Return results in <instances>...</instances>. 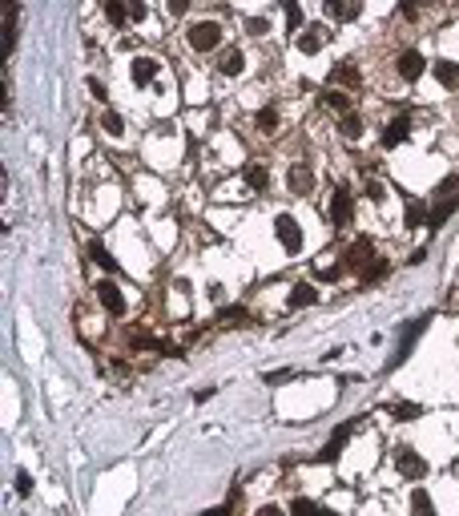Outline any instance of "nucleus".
I'll return each instance as SVG.
<instances>
[{
    "instance_id": "9b49d317",
    "label": "nucleus",
    "mask_w": 459,
    "mask_h": 516,
    "mask_svg": "<svg viewBox=\"0 0 459 516\" xmlns=\"http://www.w3.org/2000/svg\"><path fill=\"white\" fill-rule=\"evenodd\" d=\"M407 138H411V118H407V113H403V118H395L387 129H383V145H387V149H395L399 141H407Z\"/></svg>"
},
{
    "instance_id": "dca6fc26",
    "label": "nucleus",
    "mask_w": 459,
    "mask_h": 516,
    "mask_svg": "<svg viewBox=\"0 0 459 516\" xmlns=\"http://www.w3.org/2000/svg\"><path fill=\"white\" fill-rule=\"evenodd\" d=\"M435 81L443 89H459V65L456 61H435Z\"/></svg>"
},
{
    "instance_id": "473e14b6",
    "label": "nucleus",
    "mask_w": 459,
    "mask_h": 516,
    "mask_svg": "<svg viewBox=\"0 0 459 516\" xmlns=\"http://www.w3.org/2000/svg\"><path fill=\"white\" fill-rule=\"evenodd\" d=\"M383 275H387V262L379 258V262H371L367 270H363V282H375V279H383Z\"/></svg>"
},
{
    "instance_id": "1a4fd4ad",
    "label": "nucleus",
    "mask_w": 459,
    "mask_h": 516,
    "mask_svg": "<svg viewBox=\"0 0 459 516\" xmlns=\"http://www.w3.org/2000/svg\"><path fill=\"white\" fill-rule=\"evenodd\" d=\"M129 77H133V85H138V89H145V85L158 77V57H149V53L133 57V61H129Z\"/></svg>"
},
{
    "instance_id": "aec40b11",
    "label": "nucleus",
    "mask_w": 459,
    "mask_h": 516,
    "mask_svg": "<svg viewBox=\"0 0 459 516\" xmlns=\"http://www.w3.org/2000/svg\"><path fill=\"white\" fill-rule=\"evenodd\" d=\"M339 133H343L346 141H359L363 138V118H359V113H346V118L339 121Z\"/></svg>"
},
{
    "instance_id": "f3484780",
    "label": "nucleus",
    "mask_w": 459,
    "mask_h": 516,
    "mask_svg": "<svg viewBox=\"0 0 459 516\" xmlns=\"http://www.w3.org/2000/svg\"><path fill=\"white\" fill-rule=\"evenodd\" d=\"M12 45H17V8L4 4V57H12Z\"/></svg>"
},
{
    "instance_id": "f8f14e48",
    "label": "nucleus",
    "mask_w": 459,
    "mask_h": 516,
    "mask_svg": "<svg viewBox=\"0 0 459 516\" xmlns=\"http://www.w3.org/2000/svg\"><path fill=\"white\" fill-rule=\"evenodd\" d=\"M242 182H246L250 190H258V194H262V190H270V169H266L262 162H250L246 169H242Z\"/></svg>"
},
{
    "instance_id": "2f4dec72",
    "label": "nucleus",
    "mask_w": 459,
    "mask_h": 516,
    "mask_svg": "<svg viewBox=\"0 0 459 516\" xmlns=\"http://www.w3.org/2000/svg\"><path fill=\"white\" fill-rule=\"evenodd\" d=\"M391 416H395V420H415V416H419V407H415V403H395V407H391Z\"/></svg>"
},
{
    "instance_id": "2eb2a0df",
    "label": "nucleus",
    "mask_w": 459,
    "mask_h": 516,
    "mask_svg": "<svg viewBox=\"0 0 459 516\" xmlns=\"http://www.w3.org/2000/svg\"><path fill=\"white\" fill-rule=\"evenodd\" d=\"M456 210H459V198H439V206H431V214H427V226H443Z\"/></svg>"
},
{
    "instance_id": "72a5a7b5",
    "label": "nucleus",
    "mask_w": 459,
    "mask_h": 516,
    "mask_svg": "<svg viewBox=\"0 0 459 516\" xmlns=\"http://www.w3.org/2000/svg\"><path fill=\"white\" fill-rule=\"evenodd\" d=\"M286 24H290V33H302L299 24H302V8L299 4H286Z\"/></svg>"
},
{
    "instance_id": "ddd939ff",
    "label": "nucleus",
    "mask_w": 459,
    "mask_h": 516,
    "mask_svg": "<svg viewBox=\"0 0 459 516\" xmlns=\"http://www.w3.org/2000/svg\"><path fill=\"white\" fill-rule=\"evenodd\" d=\"M350 432H355V427L346 423V427H339V432L330 436V444H326V448H322V452H319V460H322V464H330V460H339V452H343V448H346V440H350Z\"/></svg>"
},
{
    "instance_id": "79ce46f5",
    "label": "nucleus",
    "mask_w": 459,
    "mask_h": 516,
    "mask_svg": "<svg viewBox=\"0 0 459 516\" xmlns=\"http://www.w3.org/2000/svg\"><path fill=\"white\" fill-rule=\"evenodd\" d=\"M129 17H133V21H145V4H129Z\"/></svg>"
},
{
    "instance_id": "ea45409f",
    "label": "nucleus",
    "mask_w": 459,
    "mask_h": 516,
    "mask_svg": "<svg viewBox=\"0 0 459 516\" xmlns=\"http://www.w3.org/2000/svg\"><path fill=\"white\" fill-rule=\"evenodd\" d=\"M258 516H286V513H282L278 504H262V508H258Z\"/></svg>"
},
{
    "instance_id": "7ed1b4c3",
    "label": "nucleus",
    "mask_w": 459,
    "mask_h": 516,
    "mask_svg": "<svg viewBox=\"0 0 459 516\" xmlns=\"http://www.w3.org/2000/svg\"><path fill=\"white\" fill-rule=\"evenodd\" d=\"M395 468H399V476H403V480H423V476H427V460H423L419 452H411V448H399Z\"/></svg>"
},
{
    "instance_id": "58836bf2",
    "label": "nucleus",
    "mask_w": 459,
    "mask_h": 516,
    "mask_svg": "<svg viewBox=\"0 0 459 516\" xmlns=\"http://www.w3.org/2000/svg\"><path fill=\"white\" fill-rule=\"evenodd\" d=\"M230 508H234V504H230V500H226V504H218V508H206V513H202V516H230Z\"/></svg>"
},
{
    "instance_id": "20e7f679",
    "label": "nucleus",
    "mask_w": 459,
    "mask_h": 516,
    "mask_svg": "<svg viewBox=\"0 0 459 516\" xmlns=\"http://www.w3.org/2000/svg\"><path fill=\"white\" fill-rule=\"evenodd\" d=\"M274 234H278V242H282L290 255H299V250H302V230H299V222H294L290 214H278V218H274Z\"/></svg>"
},
{
    "instance_id": "a19ab883",
    "label": "nucleus",
    "mask_w": 459,
    "mask_h": 516,
    "mask_svg": "<svg viewBox=\"0 0 459 516\" xmlns=\"http://www.w3.org/2000/svg\"><path fill=\"white\" fill-rule=\"evenodd\" d=\"M185 8H189V4H185V0H169V12H174V17H182Z\"/></svg>"
},
{
    "instance_id": "5701e85b",
    "label": "nucleus",
    "mask_w": 459,
    "mask_h": 516,
    "mask_svg": "<svg viewBox=\"0 0 459 516\" xmlns=\"http://www.w3.org/2000/svg\"><path fill=\"white\" fill-rule=\"evenodd\" d=\"M326 12H330L335 21H355L363 8H359V4H339V0H330V4H326Z\"/></svg>"
},
{
    "instance_id": "b1692460",
    "label": "nucleus",
    "mask_w": 459,
    "mask_h": 516,
    "mask_svg": "<svg viewBox=\"0 0 459 516\" xmlns=\"http://www.w3.org/2000/svg\"><path fill=\"white\" fill-rule=\"evenodd\" d=\"M258 129H262V133H274L278 129V109L274 105H262V109H258Z\"/></svg>"
},
{
    "instance_id": "f03ea898",
    "label": "nucleus",
    "mask_w": 459,
    "mask_h": 516,
    "mask_svg": "<svg viewBox=\"0 0 459 516\" xmlns=\"http://www.w3.org/2000/svg\"><path fill=\"white\" fill-rule=\"evenodd\" d=\"M371 258H375V246H371V238H355L350 246H346V255H343V270H367L371 266Z\"/></svg>"
},
{
    "instance_id": "c9c22d12",
    "label": "nucleus",
    "mask_w": 459,
    "mask_h": 516,
    "mask_svg": "<svg viewBox=\"0 0 459 516\" xmlns=\"http://www.w3.org/2000/svg\"><path fill=\"white\" fill-rule=\"evenodd\" d=\"M89 93L97 97V101H105V97H109V89H105V81H97V77H89Z\"/></svg>"
},
{
    "instance_id": "e433bc0d",
    "label": "nucleus",
    "mask_w": 459,
    "mask_h": 516,
    "mask_svg": "<svg viewBox=\"0 0 459 516\" xmlns=\"http://www.w3.org/2000/svg\"><path fill=\"white\" fill-rule=\"evenodd\" d=\"M222 319H226V323H234V319L246 323V311H242V306H230V311H222Z\"/></svg>"
},
{
    "instance_id": "4468645a",
    "label": "nucleus",
    "mask_w": 459,
    "mask_h": 516,
    "mask_svg": "<svg viewBox=\"0 0 459 516\" xmlns=\"http://www.w3.org/2000/svg\"><path fill=\"white\" fill-rule=\"evenodd\" d=\"M218 69L226 73V77H238V73L246 69V53H242V48H226V53L218 57Z\"/></svg>"
},
{
    "instance_id": "6e6552de",
    "label": "nucleus",
    "mask_w": 459,
    "mask_h": 516,
    "mask_svg": "<svg viewBox=\"0 0 459 516\" xmlns=\"http://www.w3.org/2000/svg\"><path fill=\"white\" fill-rule=\"evenodd\" d=\"M395 69H399V77H403V81H419V77H423V69H427V61H423V53H419V48H407V53H399Z\"/></svg>"
},
{
    "instance_id": "4c0bfd02",
    "label": "nucleus",
    "mask_w": 459,
    "mask_h": 516,
    "mask_svg": "<svg viewBox=\"0 0 459 516\" xmlns=\"http://www.w3.org/2000/svg\"><path fill=\"white\" fill-rule=\"evenodd\" d=\"M246 28H250L254 37H262V33H266V28H270V24L262 21V17H254V21H250V24H246Z\"/></svg>"
},
{
    "instance_id": "6ab92c4d",
    "label": "nucleus",
    "mask_w": 459,
    "mask_h": 516,
    "mask_svg": "<svg viewBox=\"0 0 459 516\" xmlns=\"http://www.w3.org/2000/svg\"><path fill=\"white\" fill-rule=\"evenodd\" d=\"M315 299H319V291H315L310 282H299V286L290 291V306H294V311H299V306H310Z\"/></svg>"
},
{
    "instance_id": "0eeeda50",
    "label": "nucleus",
    "mask_w": 459,
    "mask_h": 516,
    "mask_svg": "<svg viewBox=\"0 0 459 516\" xmlns=\"http://www.w3.org/2000/svg\"><path fill=\"white\" fill-rule=\"evenodd\" d=\"M286 186H290V194L306 198V194H310V186H315V169H310V162H294V165H290Z\"/></svg>"
},
{
    "instance_id": "c756f323",
    "label": "nucleus",
    "mask_w": 459,
    "mask_h": 516,
    "mask_svg": "<svg viewBox=\"0 0 459 516\" xmlns=\"http://www.w3.org/2000/svg\"><path fill=\"white\" fill-rule=\"evenodd\" d=\"M290 513H294V516H319V504H315V500H306V496H299V500L290 504Z\"/></svg>"
},
{
    "instance_id": "39448f33",
    "label": "nucleus",
    "mask_w": 459,
    "mask_h": 516,
    "mask_svg": "<svg viewBox=\"0 0 459 516\" xmlns=\"http://www.w3.org/2000/svg\"><path fill=\"white\" fill-rule=\"evenodd\" d=\"M350 218H355V198H350V190H335L330 194V222L335 226H350Z\"/></svg>"
},
{
    "instance_id": "cd10ccee",
    "label": "nucleus",
    "mask_w": 459,
    "mask_h": 516,
    "mask_svg": "<svg viewBox=\"0 0 459 516\" xmlns=\"http://www.w3.org/2000/svg\"><path fill=\"white\" fill-rule=\"evenodd\" d=\"M89 255H93V262H97V266H101V270H113V266H117L113 258H109V250H105V246H101V242H93V246H89Z\"/></svg>"
},
{
    "instance_id": "a878e982",
    "label": "nucleus",
    "mask_w": 459,
    "mask_h": 516,
    "mask_svg": "<svg viewBox=\"0 0 459 516\" xmlns=\"http://www.w3.org/2000/svg\"><path fill=\"white\" fill-rule=\"evenodd\" d=\"M427 206H423V202H407V214H403V218H407V226H423V222H427Z\"/></svg>"
},
{
    "instance_id": "9d476101",
    "label": "nucleus",
    "mask_w": 459,
    "mask_h": 516,
    "mask_svg": "<svg viewBox=\"0 0 459 516\" xmlns=\"http://www.w3.org/2000/svg\"><path fill=\"white\" fill-rule=\"evenodd\" d=\"M294 45H299V53H302V57H315V53H319V48L326 45V28H322V24H310V28H302Z\"/></svg>"
},
{
    "instance_id": "393cba45",
    "label": "nucleus",
    "mask_w": 459,
    "mask_h": 516,
    "mask_svg": "<svg viewBox=\"0 0 459 516\" xmlns=\"http://www.w3.org/2000/svg\"><path fill=\"white\" fill-rule=\"evenodd\" d=\"M322 97H326V105H330V109H339L343 118H346V113H350V97H346L343 89H326V93H322Z\"/></svg>"
},
{
    "instance_id": "37998d69",
    "label": "nucleus",
    "mask_w": 459,
    "mask_h": 516,
    "mask_svg": "<svg viewBox=\"0 0 459 516\" xmlns=\"http://www.w3.org/2000/svg\"><path fill=\"white\" fill-rule=\"evenodd\" d=\"M319 516H339V513H330V508H319Z\"/></svg>"
},
{
    "instance_id": "f257e3e1",
    "label": "nucleus",
    "mask_w": 459,
    "mask_h": 516,
    "mask_svg": "<svg viewBox=\"0 0 459 516\" xmlns=\"http://www.w3.org/2000/svg\"><path fill=\"white\" fill-rule=\"evenodd\" d=\"M185 41L194 53H214V48L222 45V24L218 21H198L189 33H185Z\"/></svg>"
},
{
    "instance_id": "412c9836",
    "label": "nucleus",
    "mask_w": 459,
    "mask_h": 516,
    "mask_svg": "<svg viewBox=\"0 0 459 516\" xmlns=\"http://www.w3.org/2000/svg\"><path fill=\"white\" fill-rule=\"evenodd\" d=\"M335 85H359V69L355 65H339V69H330V89Z\"/></svg>"
},
{
    "instance_id": "7c9ffc66",
    "label": "nucleus",
    "mask_w": 459,
    "mask_h": 516,
    "mask_svg": "<svg viewBox=\"0 0 459 516\" xmlns=\"http://www.w3.org/2000/svg\"><path fill=\"white\" fill-rule=\"evenodd\" d=\"M367 198L371 202H383V198H387V186H383L379 178H367Z\"/></svg>"
},
{
    "instance_id": "c85d7f7f",
    "label": "nucleus",
    "mask_w": 459,
    "mask_h": 516,
    "mask_svg": "<svg viewBox=\"0 0 459 516\" xmlns=\"http://www.w3.org/2000/svg\"><path fill=\"white\" fill-rule=\"evenodd\" d=\"M435 194H439V198H459V174H447V178L439 182Z\"/></svg>"
},
{
    "instance_id": "bb28decb",
    "label": "nucleus",
    "mask_w": 459,
    "mask_h": 516,
    "mask_svg": "<svg viewBox=\"0 0 459 516\" xmlns=\"http://www.w3.org/2000/svg\"><path fill=\"white\" fill-rule=\"evenodd\" d=\"M101 12H105V21H109V24H121V21H125V17H129V8H125L121 0H109V4L101 8Z\"/></svg>"
},
{
    "instance_id": "4be33fe9",
    "label": "nucleus",
    "mask_w": 459,
    "mask_h": 516,
    "mask_svg": "<svg viewBox=\"0 0 459 516\" xmlns=\"http://www.w3.org/2000/svg\"><path fill=\"white\" fill-rule=\"evenodd\" d=\"M101 129H105L109 138H121V133H125V118L113 113V109H105V113H101Z\"/></svg>"
},
{
    "instance_id": "a211bd4d",
    "label": "nucleus",
    "mask_w": 459,
    "mask_h": 516,
    "mask_svg": "<svg viewBox=\"0 0 459 516\" xmlns=\"http://www.w3.org/2000/svg\"><path fill=\"white\" fill-rule=\"evenodd\" d=\"M411 516H435V504H431L427 488H415L411 492Z\"/></svg>"
},
{
    "instance_id": "f704fd0d",
    "label": "nucleus",
    "mask_w": 459,
    "mask_h": 516,
    "mask_svg": "<svg viewBox=\"0 0 459 516\" xmlns=\"http://www.w3.org/2000/svg\"><path fill=\"white\" fill-rule=\"evenodd\" d=\"M12 484H17V492H21V496H28V492H32V476H28V472H17V476H12Z\"/></svg>"
},
{
    "instance_id": "423d86ee",
    "label": "nucleus",
    "mask_w": 459,
    "mask_h": 516,
    "mask_svg": "<svg viewBox=\"0 0 459 516\" xmlns=\"http://www.w3.org/2000/svg\"><path fill=\"white\" fill-rule=\"evenodd\" d=\"M97 303L105 306L109 315H125V295H121V286H117L113 279L97 282Z\"/></svg>"
}]
</instances>
